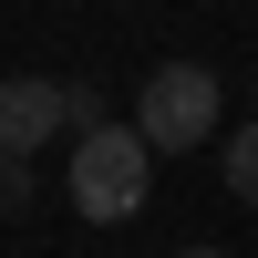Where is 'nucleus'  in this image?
<instances>
[{"label":"nucleus","instance_id":"f257e3e1","mask_svg":"<svg viewBox=\"0 0 258 258\" xmlns=\"http://www.w3.org/2000/svg\"><path fill=\"white\" fill-rule=\"evenodd\" d=\"M145 186H155V145H145L135 124H103V135L73 145V207H83V217H103V227L135 217Z\"/></svg>","mask_w":258,"mask_h":258},{"label":"nucleus","instance_id":"f03ea898","mask_svg":"<svg viewBox=\"0 0 258 258\" xmlns=\"http://www.w3.org/2000/svg\"><path fill=\"white\" fill-rule=\"evenodd\" d=\"M217 73L207 62H165V73H145V93H135V135L155 145V155H186V145H207L217 135Z\"/></svg>","mask_w":258,"mask_h":258},{"label":"nucleus","instance_id":"7ed1b4c3","mask_svg":"<svg viewBox=\"0 0 258 258\" xmlns=\"http://www.w3.org/2000/svg\"><path fill=\"white\" fill-rule=\"evenodd\" d=\"M52 135H73V103H62V83L11 73V83H0V155H11V165H31Z\"/></svg>","mask_w":258,"mask_h":258},{"label":"nucleus","instance_id":"20e7f679","mask_svg":"<svg viewBox=\"0 0 258 258\" xmlns=\"http://www.w3.org/2000/svg\"><path fill=\"white\" fill-rule=\"evenodd\" d=\"M217 176H227V197H238V207H258V114L217 145Z\"/></svg>","mask_w":258,"mask_h":258},{"label":"nucleus","instance_id":"39448f33","mask_svg":"<svg viewBox=\"0 0 258 258\" xmlns=\"http://www.w3.org/2000/svg\"><path fill=\"white\" fill-rule=\"evenodd\" d=\"M62 103H73V145L114 124V103H103V83H62Z\"/></svg>","mask_w":258,"mask_h":258},{"label":"nucleus","instance_id":"423d86ee","mask_svg":"<svg viewBox=\"0 0 258 258\" xmlns=\"http://www.w3.org/2000/svg\"><path fill=\"white\" fill-rule=\"evenodd\" d=\"M186 258H217V248H186Z\"/></svg>","mask_w":258,"mask_h":258}]
</instances>
